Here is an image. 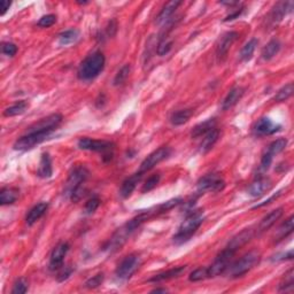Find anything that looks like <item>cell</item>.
Instances as JSON below:
<instances>
[{
    "instance_id": "6da1fadb",
    "label": "cell",
    "mask_w": 294,
    "mask_h": 294,
    "mask_svg": "<svg viewBox=\"0 0 294 294\" xmlns=\"http://www.w3.org/2000/svg\"><path fill=\"white\" fill-rule=\"evenodd\" d=\"M89 175L90 171L85 165L76 164L75 167H72L65 182L64 195L74 202L79 201L85 196L84 184L86 179L89 178Z\"/></svg>"
},
{
    "instance_id": "7a4b0ae2",
    "label": "cell",
    "mask_w": 294,
    "mask_h": 294,
    "mask_svg": "<svg viewBox=\"0 0 294 294\" xmlns=\"http://www.w3.org/2000/svg\"><path fill=\"white\" fill-rule=\"evenodd\" d=\"M106 59L102 52L96 51L81 62L77 69V77L81 81H92L101 74L105 68Z\"/></svg>"
},
{
    "instance_id": "3957f363",
    "label": "cell",
    "mask_w": 294,
    "mask_h": 294,
    "mask_svg": "<svg viewBox=\"0 0 294 294\" xmlns=\"http://www.w3.org/2000/svg\"><path fill=\"white\" fill-rule=\"evenodd\" d=\"M203 221H205V216H203L202 213L195 212L189 214L181 226H179L177 232L172 237V243L175 245H183L188 243L193 234L202 226Z\"/></svg>"
},
{
    "instance_id": "277c9868",
    "label": "cell",
    "mask_w": 294,
    "mask_h": 294,
    "mask_svg": "<svg viewBox=\"0 0 294 294\" xmlns=\"http://www.w3.org/2000/svg\"><path fill=\"white\" fill-rule=\"evenodd\" d=\"M261 261V254L258 251H251L247 254H245L240 260L231 263L229 267V276L231 278H239L246 275L248 271L260 263Z\"/></svg>"
},
{
    "instance_id": "5b68a950",
    "label": "cell",
    "mask_w": 294,
    "mask_h": 294,
    "mask_svg": "<svg viewBox=\"0 0 294 294\" xmlns=\"http://www.w3.org/2000/svg\"><path fill=\"white\" fill-rule=\"evenodd\" d=\"M78 147L83 151H92L99 152L103 154V158H108V160L113 159V150L115 145L112 141L108 140H100V139H92L89 137H83L78 140Z\"/></svg>"
},
{
    "instance_id": "8992f818",
    "label": "cell",
    "mask_w": 294,
    "mask_h": 294,
    "mask_svg": "<svg viewBox=\"0 0 294 294\" xmlns=\"http://www.w3.org/2000/svg\"><path fill=\"white\" fill-rule=\"evenodd\" d=\"M141 262L143 261H141L139 254L131 253L127 255V257L120 262V264L117 265L115 270L116 277L121 279V281H128V279H130L134 275V272L140 268Z\"/></svg>"
},
{
    "instance_id": "52a82bcc",
    "label": "cell",
    "mask_w": 294,
    "mask_h": 294,
    "mask_svg": "<svg viewBox=\"0 0 294 294\" xmlns=\"http://www.w3.org/2000/svg\"><path fill=\"white\" fill-rule=\"evenodd\" d=\"M62 120H64V116L61 114L55 113L51 114L46 117H43L37 122L28 128L27 133H33V132H43V133H52L54 130H57L59 126L62 123Z\"/></svg>"
},
{
    "instance_id": "ba28073f",
    "label": "cell",
    "mask_w": 294,
    "mask_h": 294,
    "mask_svg": "<svg viewBox=\"0 0 294 294\" xmlns=\"http://www.w3.org/2000/svg\"><path fill=\"white\" fill-rule=\"evenodd\" d=\"M234 254L236 253L229 250V248H224V250L217 255L212 265L208 267L209 278L216 277V276L224 274L231 265V261H232Z\"/></svg>"
},
{
    "instance_id": "9c48e42d",
    "label": "cell",
    "mask_w": 294,
    "mask_h": 294,
    "mask_svg": "<svg viewBox=\"0 0 294 294\" xmlns=\"http://www.w3.org/2000/svg\"><path fill=\"white\" fill-rule=\"evenodd\" d=\"M198 192H221L226 188V181L220 174H207L196 183Z\"/></svg>"
},
{
    "instance_id": "30bf717a",
    "label": "cell",
    "mask_w": 294,
    "mask_h": 294,
    "mask_svg": "<svg viewBox=\"0 0 294 294\" xmlns=\"http://www.w3.org/2000/svg\"><path fill=\"white\" fill-rule=\"evenodd\" d=\"M51 136V133H43V132H33L23 134L19 139H16L13 147L16 151H29L37 145H39Z\"/></svg>"
},
{
    "instance_id": "8fae6325",
    "label": "cell",
    "mask_w": 294,
    "mask_h": 294,
    "mask_svg": "<svg viewBox=\"0 0 294 294\" xmlns=\"http://www.w3.org/2000/svg\"><path fill=\"white\" fill-rule=\"evenodd\" d=\"M171 153V150L168 146H162L158 150H155L154 152L148 155V157L145 159V160L141 162L139 171L141 174H145V172L150 171L153 169L155 165L161 163L162 161H164L169 155Z\"/></svg>"
},
{
    "instance_id": "7c38bea8",
    "label": "cell",
    "mask_w": 294,
    "mask_h": 294,
    "mask_svg": "<svg viewBox=\"0 0 294 294\" xmlns=\"http://www.w3.org/2000/svg\"><path fill=\"white\" fill-rule=\"evenodd\" d=\"M281 124L274 122L269 117H261L260 120H258L255 122L253 129H252V132H253L255 137H265L278 132V131H281Z\"/></svg>"
},
{
    "instance_id": "4fadbf2b",
    "label": "cell",
    "mask_w": 294,
    "mask_h": 294,
    "mask_svg": "<svg viewBox=\"0 0 294 294\" xmlns=\"http://www.w3.org/2000/svg\"><path fill=\"white\" fill-rule=\"evenodd\" d=\"M132 233H133L132 231H130L129 228L124 224L123 227H121L120 229H117L116 232L114 233L112 237H110V239L107 241V244L103 246V250L108 251V252H110V253L116 252L127 243V240L129 239V237Z\"/></svg>"
},
{
    "instance_id": "5bb4252c",
    "label": "cell",
    "mask_w": 294,
    "mask_h": 294,
    "mask_svg": "<svg viewBox=\"0 0 294 294\" xmlns=\"http://www.w3.org/2000/svg\"><path fill=\"white\" fill-rule=\"evenodd\" d=\"M69 250H70V245L65 243V241L58 244L57 246L53 248V251H52L51 257H50V263H48L50 270L52 271L59 270V269L64 265L65 258V255L68 254Z\"/></svg>"
},
{
    "instance_id": "9a60e30c",
    "label": "cell",
    "mask_w": 294,
    "mask_h": 294,
    "mask_svg": "<svg viewBox=\"0 0 294 294\" xmlns=\"http://www.w3.org/2000/svg\"><path fill=\"white\" fill-rule=\"evenodd\" d=\"M238 38H239V33L237 31H228V33H224L220 38L219 43L216 45V55L219 58V60L222 61L227 57L231 46H232Z\"/></svg>"
},
{
    "instance_id": "2e32d148",
    "label": "cell",
    "mask_w": 294,
    "mask_h": 294,
    "mask_svg": "<svg viewBox=\"0 0 294 294\" xmlns=\"http://www.w3.org/2000/svg\"><path fill=\"white\" fill-rule=\"evenodd\" d=\"M255 234H257V231H255L253 228L244 229L243 231H240L239 233H237L236 236L232 237V239L227 245V248H229V250L234 252V253H237L241 247H244L245 245L248 244L253 239Z\"/></svg>"
},
{
    "instance_id": "e0dca14e",
    "label": "cell",
    "mask_w": 294,
    "mask_h": 294,
    "mask_svg": "<svg viewBox=\"0 0 294 294\" xmlns=\"http://www.w3.org/2000/svg\"><path fill=\"white\" fill-rule=\"evenodd\" d=\"M293 9V2L292 1H281L277 2L276 5L272 7L270 14H269L268 20L272 26L275 24H278L282 22L283 19L288 15L289 13H291Z\"/></svg>"
},
{
    "instance_id": "ac0fdd59",
    "label": "cell",
    "mask_w": 294,
    "mask_h": 294,
    "mask_svg": "<svg viewBox=\"0 0 294 294\" xmlns=\"http://www.w3.org/2000/svg\"><path fill=\"white\" fill-rule=\"evenodd\" d=\"M272 188V182L270 178L268 177H259L255 179L254 182H252V184L248 186L247 192L248 195L253 198H261L262 196H264L265 193L269 192Z\"/></svg>"
},
{
    "instance_id": "d6986e66",
    "label": "cell",
    "mask_w": 294,
    "mask_h": 294,
    "mask_svg": "<svg viewBox=\"0 0 294 294\" xmlns=\"http://www.w3.org/2000/svg\"><path fill=\"white\" fill-rule=\"evenodd\" d=\"M143 175L144 174H141L140 171H138L136 174L131 175L130 177L124 179L120 189V196H122L123 199H128L129 196H131L134 190H136L138 183L140 182L141 177H143Z\"/></svg>"
},
{
    "instance_id": "ffe728a7",
    "label": "cell",
    "mask_w": 294,
    "mask_h": 294,
    "mask_svg": "<svg viewBox=\"0 0 294 294\" xmlns=\"http://www.w3.org/2000/svg\"><path fill=\"white\" fill-rule=\"evenodd\" d=\"M186 271V265H178V267L171 268L167 271H162L160 274L154 275L153 277H151L148 279L150 283H162V282H167L170 281V279L174 278H178L184 274Z\"/></svg>"
},
{
    "instance_id": "44dd1931",
    "label": "cell",
    "mask_w": 294,
    "mask_h": 294,
    "mask_svg": "<svg viewBox=\"0 0 294 294\" xmlns=\"http://www.w3.org/2000/svg\"><path fill=\"white\" fill-rule=\"evenodd\" d=\"M283 213H284V212H283V208L281 207V208H277V209L272 210V212L269 213L267 216H264L263 219L261 220V222L259 223L258 229L255 230V231H257V233L258 234L263 233L267 230L270 229L271 227H274L276 224V222H277V221L283 216Z\"/></svg>"
},
{
    "instance_id": "7402d4cb",
    "label": "cell",
    "mask_w": 294,
    "mask_h": 294,
    "mask_svg": "<svg viewBox=\"0 0 294 294\" xmlns=\"http://www.w3.org/2000/svg\"><path fill=\"white\" fill-rule=\"evenodd\" d=\"M182 5V1H178V0H172V1H168L165 5L162 7L161 12L158 14V16L155 17V23L158 26H162V24L167 23L172 14L176 12V9L178 8L179 6Z\"/></svg>"
},
{
    "instance_id": "603a6c76",
    "label": "cell",
    "mask_w": 294,
    "mask_h": 294,
    "mask_svg": "<svg viewBox=\"0 0 294 294\" xmlns=\"http://www.w3.org/2000/svg\"><path fill=\"white\" fill-rule=\"evenodd\" d=\"M245 91H246V90H245L243 86H236V88L231 89L222 101V109L228 110L232 108L233 106H236L244 97Z\"/></svg>"
},
{
    "instance_id": "cb8c5ba5",
    "label": "cell",
    "mask_w": 294,
    "mask_h": 294,
    "mask_svg": "<svg viewBox=\"0 0 294 294\" xmlns=\"http://www.w3.org/2000/svg\"><path fill=\"white\" fill-rule=\"evenodd\" d=\"M48 209L47 202H39L37 205H34L29 212H28L26 216V223L29 227H33L34 223H37L45 214H46Z\"/></svg>"
},
{
    "instance_id": "d4e9b609",
    "label": "cell",
    "mask_w": 294,
    "mask_h": 294,
    "mask_svg": "<svg viewBox=\"0 0 294 294\" xmlns=\"http://www.w3.org/2000/svg\"><path fill=\"white\" fill-rule=\"evenodd\" d=\"M220 137V130L214 128L213 130H210L209 132H207L205 136L202 137V141L200 144V152L202 154L208 153V152L214 147V145L217 143Z\"/></svg>"
},
{
    "instance_id": "484cf974",
    "label": "cell",
    "mask_w": 294,
    "mask_h": 294,
    "mask_svg": "<svg viewBox=\"0 0 294 294\" xmlns=\"http://www.w3.org/2000/svg\"><path fill=\"white\" fill-rule=\"evenodd\" d=\"M53 175V167H52V159L48 153H43L40 158L39 165H38L37 176L40 178H50Z\"/></svg>"
},
{
    "instance_id": "4316f807",
    "label": "cell",
    "mask_w": 294,
    "mask_h": 294,
    "mask_svg": "<svg viewBox=\"0 0 294 294\" xmlns=\"http://www.w3.org/2000/svg\"><path fill=\"white\" fill-rule=\"evenodd\" d=\"M293 229H294V217L291 215L288 220H285L284 222L282 223V226L278 228L277 231H276L274 236L275 243H279V241L286 239V238L293 232Z\"/></svg>"
},
{
    "instance_id": "83f0119b",
    "label": "cell",
    "mask_w": 294,
    "mask_h": 294,
    "mask_svg": "<svg viewBox=\"0 0 294 294\" xmlns=\"http://www.w3.org/2000/svg\"><path fill=\"white\" fill-rule=\"evenodd\" d=\"M195 110L192 108H185V109H179L177 112H174L170 116V123L175 127H179L189 122V120L191 119Z\"/></svg>"
},
{
    "instance_id": "f1b7e54d",
    "label": "cell",
    "mask_w": 294,
    "mask_h": 294,
    "mask_svg": "<svg viewBox=\"0 0 294 294\" xmlns=\"http://www.w3.org/2000/svg\"><path fill=\"white\" fill-rule=\"evenodd\" d=\"M20 191L16 188H3L0 191V205L8 206L13 205L19 199Z\"/></svg>"
},
{
    "instance_id": "f546056e",
    "label": "cell",
    "mask_w": 294,
    "mask_h": 294,
    "mask_svg": "<svg viewBox=\"0 0 294 294\" xmlns=\"http://www.w3.org/2000/svg\"><path fill=\"white\" fill-rule=\"evenodd\" d=\"M281 48H282L281 41L278 39H271L263 47V50H262V53H261L262 59H263L264 61L271 60V59H274L276 55L279 53Z\"/></svg>"
},
{
    "instance_id": "4dcf8cb0",
    "label": "cell",
    "mask_w": 294,
    "mask_h": 294,
    "mask_svg": "<svg viewBox=\"0 0 294 294\" xmlns=\"http://www.w3.org/2000/svg\"><path fill=\"white\" fill-rule=\"evenodd\" d=\"M214 128H216V120L215 119H208L205 122H201L199 123L198 126H196L193 128L192 132H191V136L192 138H200V137H203L207 132H209L210 130H213Z\"/></svg>"
},
{
    "instance_id": "1f68e13d",
    "label": "cell",
    "mask_w": 294,
    "mask_h": 294,
    "mask_svg": "<svg viewBox=\"0 0 294 294\" xmlns=\"http://www.w3.org/2000/svg\"><path fill=\"white\" fill-rule=\"evenodd\" d=\"M259 45V40L257 38H252L247 41L246 44L244 45V47L240 50L239 53V59L241 62H247L250 61L252 58H253V54L255 50H257V46Z\"/></svg>"
},
{
    "instance_id": "d6a6232c",
    "label": "cell",
    "mask_w": 294,
    "mask_h": 294,
    "mask_svg": "<svg viewBox=\"0 0 294 294\" xmlns=\"http://www.w3.org/2000/svg\"><path fill=\"white\" fill-rule=\"evenodd\" d=\"M79 38V31L77 29H69L59 34V45L68 46L77 41Z\"/></svg>"
},
{
    "instance_id": "836d02e7",
    "label": "cell",
    "mask_w": 294,
    "mask_h": 294,
    "mask_svg": "<svg viewBox=\"0 0 294 294\" xmlns=\"http://www.w3.org/2000/svg\"><path fill=\"white\" fill-rule=\"evenodd\" d=\"M286 146H288V139H286V138H278V139H276L272 141V143H270V145H269L264 153L270 155L271 158H275L276 155L282 153V152L286 148Z\"/></svg>"
},
{
    "instance_id": "e575fe53",
    "label": "cell",
    "mask_w": 294,
    "mask_h": 294,
    "mask_svg": "<svg viewBox=\"0 0 294 294\" xmlns=\"http://www.w3.org/2000/svg\"><path fill=\"white\" fill-rule=\"evenodd\" d=\"M28 107H29V103L27 101H24V100H21V101H17L16 103H14V105L9 106L8 108H6L3 110V116L6 117H13V116H17V115H21V114H23L26 110L28 109Z\"/></svg>"
},
{
    "instance_id": "d590c367",
    "label": "cell",
    "mask_w": 294,
    "mask_h": 294,
    "mask_svg": "<svg viewBox=\"0 0 294 294\" xmlns=\"http://www.w3.org/2000/svg\"><path fill=\"white\" fill-rule=\"evenodd\" d=\"M294 288V270L290 269L283 277L281 284H279L278 291L279 292H291Z\"/></svg>"
},
{
    "instance_id": "8d00e7d4",
    "label": "cell",
    "mask_w": 294,
    "mask_h": 294,
    "mask_svg": "<svg viewBox=\"0 0 294 294\" xmlns=\"http://www.w3.org/2000/svg\"><path fill=\"white\" fill-rule=\"evenodd\" d=\"M293 91H294L293 83H289V84L284 85L282 89L278 90L277 93H276L274 97V100L276 102H284L288 99L291 98L293 95Z\"/></svg>"
},
{
    "instance_id": "74e56055",
    "label": "cell",
    "mask_w": 294,
    "mask_h": 294,
    "mask_svg": "<svg viewBox=\"0 0 294 294\" xmlns=\"http://www.w3.org/2000/svg\"><path fill=\"white\" fill-rule=\"evenodd\" d=\"M130 71H131V65H128V64L124 65L123 67L121 68L119 71H117V74L115 75V77H114L113 84L115 85V86L122 85L123 83L127 81L128 77H129Z\"/></svg>"
},
{
    "instance_id": "f35d334b",
    "label": "cell",
    "mask_w": 294,
    "mask_h": 294,
    "mask_svg": "<svg viewBox=\"0 0 294 294\" xmlns=\"http://www.w3.org/2000/svg\"><path fill=\"white\" fill-rule=\"evenodd\" d=\"M207 278H209L208 267H200L198 269H196V270H193L189 276L190 282H195V283L205 281Z\"/></svg>"
},
{
    "instance_id": "ab89813d",
    "label": "cell",
    "mask_w": 294,
    "mask_h": 294,
    "mask_svg": "<svg viewBox=\"0 0 294 294\" xmlns=\"http://www.w3.org/2000/svg\"><path fill=\"white\" fill-rule=\"evenodd\" d=\"M171 48H172V40L169 39L167 36H164L161 38L160 41H159L157 52L160 57H163V55H167L169 52L171 51Z\"/></svg>"
},
{
    "instance_id": "60d3db41",
    "label": "cell",
    "mask_w": 294,
    "mask_h": 294,
    "mask_svg": "<svg viewBox=\"0 0 294 294\" xmlns=\"http://www.w3.org/2000/svg\"><path fill=\"white\" fill-rule=\"evenodd\" d=\"M160 179H161L160 174H154V175L150 176V177L146 179V182H145V184L143 185L141 192L147 193V192L152 191V190H154L158 186L159 183H160Z\"/></svg>"
},
{
    "instance_id": "b9f144b4",
    "label": "cell",
    "mask_w": 294,
    "mask_h": 294,
    "mask_svg": "<svg viewBox=\"0 0 294 294\" xmlns=\"http://www.w3.org/2000/svg\"><path fill=\"white\" fill-rule=\"evenodd\" d=\"M103 279H105V275H103L102 272L101 274H97L96 276L89 278L88 281L84 283V288L89 289V290H95L97 288H99L100 285H102Z\"/></svg>"
},
{
    "instance_id": "7bdbcfd3",
    "label": "cell",
    "mask_w": 294,
    "mask_h": 294,
    "mask_svg": "<svg viewBox=\"0 0 294 294\" xmlns=\"http://www.w3.org/2000/svg\"><path fill=\"white\" fill-rule=\"evenodd\" d=\"M100 199L99 196H92V198H90L88 201H86L85 206H84V212L85 214H88V215H90V214H93L96 212L97 209L99 208L100 206Z\"/></svg>"
},
{
    "instance_id": "ee69618b",
    "label": "cell",
    "mask_w": 294,
    "mask_h": 294,
    "mask_svg": "<svg viewBox=\"0 0 294 294\" xmlns=\"http://www.w3.org/2000/svg\"><path fill=\"white\" fill-rule=\"evenodd\" d=\"M28 282L24 278H20L14 283L13 289H12V294H24L28 292Z\"/></svg>"
},
{
    "instance_id": "f6af8a7d",
    "label": "cell",
    "mask_w": 294,
    "mask_h": 294,
    "mask_svg": "<svg viewBox=\"0 0 294 294\" xmlns=\"http://www.w3.org/2000/svg\"><path fill=\"white\" fill-rule=\"evenodd\" d=\"M57 22V16L54 14H47V15L41 16L37 22V26L40 28H50Z\"/></svg>"
},
{
    "instance_id": "bcb514c9",
    "label": "cell",
    "mask_w": 294,
    "mask_h": 294,
    "mask_svg": "<svg viewBox=\"0 0 294 294\" xmlns=\"http://www.w3.org/2000/svg\"><path fill=\"white\" fill-rule=\"evenodd\" d=\"M72 272H74V268L70 267V265H62V267L59 269V272H58V281L59 282H65L67 281V279L70 277Z\"/></svg>"
},
{
    "instance_id": "7dc6e473",
    "label": "cell",
    "mask_w": 294,
    "mask_h": 294,
    "mask_svg": "<svg viewBox=\"0 0 294 294\" xmlns=\"http://www.w3.org/2000/svg\"><path fill=\"white\" fill-rule=\"evenodd\" d=\"M1 52L2 54L7 55V57H14L17 53V46L14 43L5 41V43L1 44Z\"/></svg>"
},
{
    "instance_id": "c3c4849f",
    "label": "cell",
    "mask_w": 294,
    "mask_h": 294,
    "mask_svg": "<svg viewBox=\"0 0 294 294\" xmlns=\"http://www.w3.org/2000/svg\"><path fill=\"white\" fill-rule=\"evenodd\" d=\"M244 9H245L244 6H241L240 8H238V9H234L233 13L229 14V15H228L226 19H224V22H229V21H233V20L238 19V17H239L241 14L244 13Z\"/></svg>"
},
{
    "instance_id": "681fc988",
    "label": "cell",
    "mask_w": 294,
    "mask_h": 294,
    "mask_svg": "<svg viewBox=\"0 0 294 294\" xmlns=\"http://www.w3.org/2000/svg\"><path fill=\"white\" fill-rule=\"evenodd\" d=\"M294 257H293V251H289L286 252L284 254H278L277 257H275L274 260L275 261H285V260H292Z\"/></svg>"
},
{
    "instance_id": "f907efd6",
    "label": "cell",
    "mask_w": 294,
    "mask_h": 294,
    "mask_svg": "<svg viewBox=\"0 0 294 294\" xmlns=\"http://www.w3.org/2000/svg\"><path fill=\"white\" fill-rule=\"evenodd\" d=\"M117 30V24H116V21L115 20H112L110 22L108 23V27H107V33H108L109 37H113L114 34H115Z\"/></svg>"
},
{
    "instance_id": "816d5d0a",
    "label": "cell",
    "mask_w": 294,
    "mask_h": 294,
    "mask_svg": "<svg viewBox=\"0 0 294 294\" xmlns=\"http://www.w3.org/2000/svg\"><path fill=\"white\" fill-rule=\"evenodd\" d=\"M281 195H282V191H279V192H277V193H276V195H274V196H270V198H269V199H267V200H265V201H264V202H262V203H259V205H257V206H254V207H253V208H254V209H257V208H261V207H263V206H267V205H269V203H271V201H272V200L277 199V198H278V196H281Z\"/></svg>"
},
{
    "instance_id": "f5cc1de1",
    "label": "cell",
    "mask_w": 294,
    "mask_h": 294,
    "mask_svg": "<svg viewBox=\"0 0 294 294\" xmlns=\"http://www.w3.org/2000/svg\"><path fill=\"white\" fill-rule=\"evenodd\" d=\"M10 5H12V2L10 1H6V0H3V1L0 2V9H1V15H3L7 10L9 9Z\"/></svg>"
},
{
    "instance_id": "db71d44e",
    "label": "cell",
    "mask_w": 294,
    "mask_h": 294,
    "mask_svg": "<svg viewBox=\"0 0 294 294\" xmlns=\"http://www.w3.org/2000/svg\"><path fill=\"white\" fill-rule=\"evenodd\" d=\"M221 5L224 6H229V7H234V6H239L240 3L238 1H221Z\"/></svg>"
},
{
    "instance_id": "11a10c76",
    "label": "cell",
    "mask_w": 294,
    "mask_h": 294,
    "mask_svg": "<svg viewBox=\"0 0 294 294\" xmlns=\"http://www.w3.org/2000/svg\"><path fill=\"white\" fill-rule=\"evenodd\" d=\"M153 293H159V292H163V293H165V292H168V290L167 289H161V288H157V289H154L153 291H152Z\"/></svg>"
},
{
    "instance_id": "9f6ffc18",
    "label": "cell",
    "mask_w": 294,
    "mask_h": 294,
    "mask_svg": "<svg viewBox=\"0 0 294 294\" xmlns=\"http://www.w3.org/2000/svg\"><path fill=\"white\" fill-rule=\"evenodd\" d=\"M79 5H85V3H88V1H77Z\"/></svg>"
}]
</instances>
